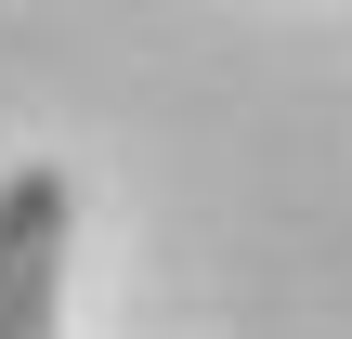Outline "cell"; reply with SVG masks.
<instances>
[{
    "instance_id": "cell-1",
    "label": "cell",
    "mask_w": 352,
    "mask_h": 339,
    "mask_svg": "<svg viewBox=\"0 0 352 339\" xmlns=\"http://www.w3.org/2000/svg\"><path fill=\"white\" fill-rule=\"evenodd\" d=\"M65 235H78L65 170H13L0 183V339H52L65 327Z\"/></svg>"
}]
</instances>
